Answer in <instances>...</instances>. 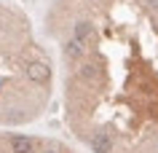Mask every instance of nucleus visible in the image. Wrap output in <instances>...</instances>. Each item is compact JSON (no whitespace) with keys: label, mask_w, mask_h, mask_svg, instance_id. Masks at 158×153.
I'll use <instances>...</instances> for the list:
<instances>
[{"label":"nucleus","mask_w":158,"mask_h":153,"mask_svg":"<svg viewBox=\"0 0 158 153\" xmlns=\"http://www.w3.org/2000/svg\"><path fill=\"white\" fill-rule=\"evenodd\" d=\"M11 151L14 153H32V140L30 137H11Z\"/></svg>","instance_id":"nucleus-3"},{"label":"nucleus","mask_w":158,"mask_h":153,"mask_svg":"<svg viewBox=\"0 0 158 153\" xmlns=\"http://www.w3.org/2000/svg\"><path fill=\"white\" fill-rule=\"evenodd\" d=\"M89 145L94 153H113V140L107 137V132H94L89 137Z\"/></svg>","instance_id":"nucleus-2"},{"label":"nucleus","mask_w":158,"mask_h":153,"mask_svg":"<svg viewBox=\"0 0 158 153\" xmlns=\"http://www.w3.org/2000/svg\"><path fill=\"white\" fill-rule=\"evenodd\" d=\"M43 153H54V151H43Z\"/></svg>","instance_id":"nucleus-4"},{"label":"nucleus","mask_w":158,"mask_h":153,"mask_svg":"<svg viewBox=\"0 0 158 153\" xmlns=\"http://www.w3.org/2000/svg\"><path fill=\"white\" fill-rule=\"evenodd\" d=\"M24 73L32 83H48V78H51V70H48L46 62H30L24 67Z\"/></svg>","instance_id":"nucleus-1"}]
</instances>
